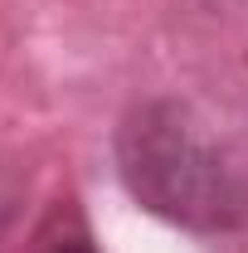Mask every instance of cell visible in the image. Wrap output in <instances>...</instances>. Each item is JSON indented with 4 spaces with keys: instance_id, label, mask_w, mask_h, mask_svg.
Returning <instances> with one entry per match:
<instances>
[{
    "instance_id": "cell-2",
    "label": "cell",
    "mask_w": 248,
    "mask_h": 253,
    "mask_svg": "<svg viewBox=\"0 0 248 253\" xmlns=\"http://www.w3.org/2000/svg\"><path fill=\"white\" fill-rule=\"evenodd\" d=\"M54 253H93L88 244H63V249H54Z\"/></svg>"
},
{
    "instance_id": "cell-1",
    "label": "cell",
    "mask_w": 248,
    "mask_h": 253,
    "mask_svg": "<svg viewBox=\"0 0 248 253\" xmlns=\"http://www.w3.org/2000/svg\"><path fill=\"white\" fill-rule=\"evenodd\" d=\"M122 175L131 195L190 229H229L248 214V170L175 107H146L122 126Z\"/></svg>"
}]
</instances>
